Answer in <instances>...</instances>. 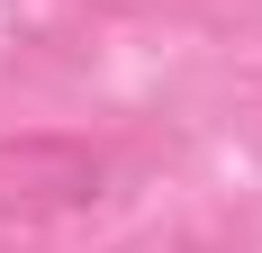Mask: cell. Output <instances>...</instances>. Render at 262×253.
I'll return each mask as SVG.
<instances>
[{
  "label": "cell",
  "mask_w": 262,
  "mask_h": 253,
  "mask_svg": "<svg viewBox=\"0 0 262 253\" xmlns=\"http://www.w3.org/2000/svg\"><path fill=\"white\" fill-rule=\"evenodd\" d=\"M108 190V154L91 136H63V126H27V136H0V226H46V217H73Z\"/></svg>",
  "instance_id": "obj_1"
}]
</instances>
